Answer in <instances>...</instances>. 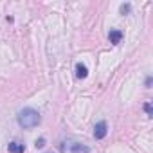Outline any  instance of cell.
<instances>
[{"mask_svg":"<svg viewBox=\"0 0 153 153\" xmlns=\"http://www.w3.org/2000/svg\"><path fill=\"white\" fill-rule=\"evenodd\" d=\"M7 149H9V153H24V151H25V144L15 140V142H9Z\"/></svg>","mask_w":153,"mask_h":153,"instance_id":"obj_6","label":"cell"},{"mask_svg":"<svg viewBox=\"0 0 153 153\" xmlns=\"http://www.w3.org/2000/svg\"><path fill=\"white\" fill-rule=\"evenodd\" d=\"M130 11H131V6L130 4H123L121 6V15H128Z\"/></svg>","mask_w":153,"mask_h":153,"instance_id":"obj_8","label":"cell"},{"mask_svg":"<svg viewBox=\"0 0 153 153\" xmlns=\"http://www.w3.org/2000/svg\"><path fill=\"white\" fill-rule=\"evenodd\" d=\"M59 151L61 153H90V148L74 139H65L59 142Z\"/></svg>","mask_w":153,"mask_h":153,"instance_id":"obj_2","label":"cell"},{"mask_svg":"<svg viewBox=\"0 0 153 153\" xmlns=\"http://www.w3.org/2000/svg\"><path fill=\"white\" fill-rule=\"evenodd\" d=\"M34 146H36V148H43V146H45V139H43V137H40V139L36 140V144H34Z\"/></svg>","mask_w":153,"mask_h":153,"instance_id":"obj_9","label":"cell"},{"mask_svg":"<svg viewBox=\"0 0 153 153\" xmlns=\"http://www.w3.org/2000/svg\"><path fill=\"white\" fill-rule=\"evenodd\" d=\"M123 31L121 29H110V33H108V40H110V43H114V45H119L121 43V40H123Z\"/></svg>","mask_w":153,"mask_h":153,"instance_id":"obj_4","label":"cell"},{"mask_svg":"<svg viewBox=\"0 0 153 153\" xmlns=\"http://www.w3.org/2000/svg\"><path fill=\"white\" fill-rule=\"evenodd\" d=\"M144 87H146V88H149V87H151V76H148V78H146V83H144Z\"/></svg>","mask_w":153,"mask_h":153,"instance_id":"obj_10","label":"cell"},{"mask_svg":"<svg viewBox=\"0 0 153 153\" xmlns=\"http://www.w3.org/2000/svg\"><path fill=\"white\" fill-rule=\"evenodd\" d=\"M88 76V68L85 63H76V78L78 79H85Z\"/></svg>","mask_w":153,"mask_h":153,"instance_id":"obj_5","label":"cell"},{"mask_svg":"<svg viewBox=\"0 0 153 153\" xmlns=\"http://www.w3.org/2000/svg\"><path fill=\"white\" fill-rule=\"evenodd\" d=\"M144 112H146V115H148V117H151V115H153V108H151V103H149V101H146V103H144Z\"/></svg>","mask_w":153,"mask_h":153,"instance_id":"obj_7","label":"cell"},{"mask_svg":"<svg viewBox=\"0 0 153 153\" xmlns=\"http://www.w3.org/2000/svg\"><path fill=\"white\" fill-rule=\"evenodd\" d=\"M106 133H108V126H106V123H105V121L96 123V126H94V139H96V140H101V139L106 137Z\"/></svg>","mask_w":153,"mask_h":153,"instance_id":"obj_3","label":"cell"},{"mask_svg":"<svg viewBox=\"0 0 153 153\" xmlns=\"http://www.w3.org/2000/svg\"><path fill=\"white\" fill-rule=\"evenodd\" d=\"M16 119H18V124H20L24 130H31V128L38 126L40 121H42L40 114H38L34 108H24V110H20Z\"/></svg>","mask_w":153,"mask_h":153,"instance_id":"obj_1","label":"cell"}]
</instances>
